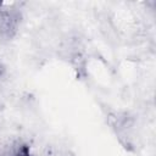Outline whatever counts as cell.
I'll list each match as a JSON object with an SVG mask.
<instances>
[{
	"label": "cell",
	"instance_id": "7a4b0ae2",
	"mask_svg": "<svg viewBox=\"0 0 156 156\" xmlns=\"http://www.w3.org/2000/svg\"><path fill=\"white\" fill-rule=\"evenodd\" d=\"M0 156H33V155L27 143L16 140L5 147Z\"/></svg>",
	"mask_w": 156,
	"mask_h": 156
},
{
	"label": "cell",
	"instance_id": "6da1fadb",
	"mask_svg": "<svg viewBox=\"0 0 156 156\" xmlns=\"http://www.w3.org/2000/svg\"><path fill=\"white\" fill-rule=\"evenodd\" d=\"M21 12L15 9L0 7V41H10L18 32Z\"/></svg>",
	"mask_w": 156,
	"mask_h": 156
}]
</instances>
